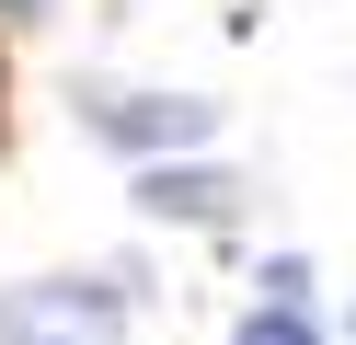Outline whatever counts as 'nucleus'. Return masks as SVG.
<instances>
[{
	"mask_svg": "<svg viewBox=\"0 0 356 345\" xmlns=\"http://www.w3.org/2000/svg\"><path fill=\"white\" fill-rule=\"evenodd\" d=\"M70 115H81V138H104V150L127 161V173H149V161H207L218 127H230L218 92H127V81H70Z\"/></svg>",
	"mask_w": 356,
	"mask_h": 345,
	"instance_id": "1",
	"label": "nucleus"
},
{
	"mask_svg": "<svg viewBox=\"0 0 356 345\" xmlns=\"http://www.w3.org/2000/svg\"><path fill=\"white\" fill-rule=\"evenodd\" d=\"M138 276L127 265H47L0 288V345H127Z\"/></svg>",
	"mask_w": 356,
	"mask_h": 345,
	"instance_id": "2",
	"label": "nucleus"
},
{
	"mask_svg": "<svg viewBox=\"0 0 356 345\" xmlns=\"http://www.w3.org/2000/svg\"><path fill=\"white\" fill-rule=\"evenodd\" d=\"M127 207H138L149 230H241L253 219V173H230V161H149V173H127Z\"/></svg>",
	"mask_w": 356,
	"mask_h": 345,
	"instance_id": "3",
	"label": "nucleus"
},
{
	"mask_svg": "<svg viewBox=\"0 0 356 345\" xmlns=\"http://www.w3.org/2000/svg\"><path fill=\"white\" fill-rule=\"evenodd\" d=\"M310 299H322L310 253H264V265H253V311H310Z\"/></svg>",
	"mask_w": 356,
	"mask_h": 345,
	"instance_id": "4",
	"label": "nucleus"
},
{
	"mask_svg": "<svg viewBox=\"0 0 356 345\" xmlns=\"http://www.w3.org/2000/svg\"><path fill=\"white\" fill-rule=\"evenodd\" d=\"M230 345H322V311H241Z\"/></svg>",
	"mask_w": 356,
	"mask_h": 345,
	"instance_id": "5",
	"label": "nucleus"
},
{
	"mask_svg": "<svg viewBox=\"0 0 356 345\" xmlns=\"http://www.w3.org/2000/svg\"><path fill=\"white\" fill-rule=\"evenodd\" d=\"M0 23H12V35H24V23H47V0H0Z\"/></svg>",
	"mask_w": 356,
	"mask_h": 345,
	"instance_id": "6",
	"label": "nucleus"
},
{
	"mask_svg": "<svg viewBox=\"0 0 356 345\" xmlns=\"http://www.w3.org/2000/svg\"><path fill=\"white\" fill-rule=\"evenodd\" d=\"M0 150H12V58H0Z\"/></svg>",
	"mask_w": 356,
	"mask_h": 345,
	"instance_id": "7",
	"label": "nucleus"
},
{
	"mask_svg": "<svg viewBox=\"0 0 356 345\" xmlns=\"http://www.w3.org/2000/svg\"><path fill=\"white\" fill-rule=\"evenodd\" d=\"M345 334H356V311H345Z\"/></svg>",
	"mask_w": 356,
	"mask_h": 345,
	"instance_id": "8",
	"label": "nucleus"
}]
</instances>
